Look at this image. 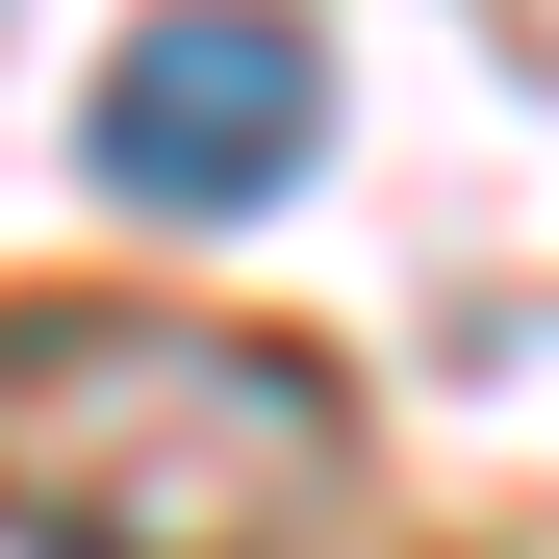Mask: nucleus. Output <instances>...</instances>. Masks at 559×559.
Listing matches in <instances>:
<instances>
[{
	"label": "nucleus",
	"instance_id": "nucleus-1",
	"mask_svg": "<svg viewBox=\"0 0 559 559\" xmlns=\"http://www.w3.org/2000/svg\"><path fill=\"white\" fill-rule=\"evenodd\" d=\"M331 382L204 306H51L0 331V534L26 559H306L331 534Z\"/></svg>",
	"mask_w": 559,
	"mask_h": 559
},
{
	"label": "nucleus",
	"instance_id": "nucleus-2",
	"mask_svg": "<svg viewBox=\"0 0 559 559\" xmlns=\"http://www.w3.org/2000/svg\"><path fill=\"white\" fill-rule=\"evenodd\" d=\"M76 153H103V204H128V229H254L280 178L331 153V51L280 26V0H153L128 76L76 103Z\"/></svg>",
	"mask_w": 559,
	"mask_h": 559
}]
</instances>
